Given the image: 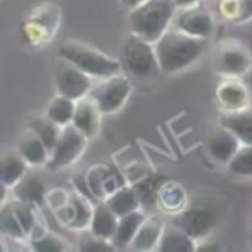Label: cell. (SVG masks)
Wrapping results in <instances>:
<instances>
[{"instance_id": "2", "label": "cell", "mask_w": 252, "mask_h": 252, "mask_svg": "<svg viewBox=\"0 0 252 252\" xmlns=\"http://www.w3.org/2000/svg\"><path fill=\"white\" fill-rule=\"evenodd\" d=\"M178 5L173 0H144L128 11L130 32L140 38L156 43L175 21Z\"/></svg>"}, {"instance_id": "35", "label": "cell", "mask_w": 252, "mask_h": 252, "mask_svg": "<svg viewBox=\"0 0 252 252\" xmlns=\"http://www.w3.org/2000/svg\"><path fill=\"white\" fill-rule=\"evenodd\" d=\"M249 242H251V245H252V228H251V231H249Z\"/></svg>"}, {"instance_id": "8", "label": "cell", "mask_w": 252, "mask_h": 252, "mask_svg": "<svg viewBox=\"0 0 252 252\" xmlns=\"http://www.w3.org/2000/svg\"><path fill=\"white\" fill-rule=\"evenodd\" d=\"M54 80H56L57 94L66 95L76 102L88 97L94 88V83H92L94 78L90 74L61 57H57L56 67H54Z\"/></svg>"}, {"instance_id": "24", "label": "cell", "mask_w": 252, "mask_h": 252, "mask_svg": "<svg viewBox=\"0 0 252 252\" xmlns=\"http://www.w3.org/2000/svg\"><path fill=\"white\" fill-rule=\"evenodd\" d=\"M26 128L32 130L35 135H38L43 140V144H45L50 151L54 149V145H56L57 138H59V135H61V130H63L59 125H56V123L47 118V116H36V118L30 119Z\"/></svg>"}, {"instance_id": "17", "label": "cell", "mask_w": 252, "mask_h": 252, "mask_svg": "<svg viewBox=\"0 0 252 252\" xmlns=\"http://www.w3.org/2000/svg\"><path fill=\"white\" fill-rule=\"evenodd\" d=\"M28 166L30 164L25 161V158L18 151L5 152L2 156V162H0V182H2V187L14 189L16 183H19L25 178Z\"/></svg>"}, {"instance_id": "25", "label": "cell", "mask_w": 252, "mask_h": 252, "mask_svg": "<svg viewBox=\"0 0 252 252\" xmlns=\"http://www.w3.org/2000/svg\"><path fill=\"white\" fill-rule=\"evenodd\" d=\"M0 228H2V233L5 237L16 238V240H23L26 237L25 228H23L19 218L16 216L11 204L4 202V206H2V211H0Z\"/></svg>"}, {"instance_id": "19", "label": "cell", "mask_w": 252, "mask_h": 252, "mask_svg": "<svg viewBox=\"0 0 252 252\" xmlns=\"http://www.w3.org/2000/svg\"><path fill=\"white\" fill-rule=\"evenodd\" d=\"M145 218H147V214L142 209L128 213L125 216H119L118 230H116L114 237H112V244L116 245V249H125L128 245H131V242H133L137 231L140 230Z\"/></svg>"}, {"instance_id": "10", "label": "cell", "mask_w": 252, "mask_h": 252, "mask_svg": "<svg viewBox=\"0 0 252 252\" xmlns=\"http://www.w3.org/2000/svg\"><path fill=\"white\" fill-rule=\"evenodd\" d=\"M171 223L182 228L193 240H204L216 226V213H214L213 207L207 206L189 207V209L176 213L173 216Z\"/></svg>"}, {"instance_id": "21", "label": "cell", "mask_w": 252, "mask_h": 252, "mask_svg": "<svg viewBox=\"0 0 252 252\" xmlns=\"http://www.w3.org/2000/svg\"><path fill=\"white\" fill-rule=\"evenodd\" d=\"M105 202L109 204V207H111L118 216H125V214H128V213L142 209L140 197H138L135 187H119L111 195H107Z\"/></svg>"}, {"instance_id": "4", "label": "cell", "mask_w": 252, "mask_h": 252, "mask_svg": "<svg viewBox=\"0 0 252 252\" xmlns=\"http://www.w3.org/2000/svg\"><path fill=\"white\" fill-rule=\"evenodd\" d=\"M121 63L126 71L135 78L149 80L161 71L156 56L154 43L133 35L126 36L121 45Z\"/></svg>"}, {"instance_id": "34", "label": "cell", "mask_w": 252, "mask_h": 252, "mask_svg": "<svg viewBox=\"0 0 252 252\" xmlns=\"http://www.w3.org/2000/svg\"><path fill=\"white\" fill-rule=\"evenodd\" d=\"M178 7H189V5H193V4H199L202 0H173Z\"/></svg>"}, {"instance_id": "22", "label": "cell", "mask_w": 252, "mask_h": 252, "mask_svg": "<svg viewBox=\"0 0 252 252\" xmlns=\"http://www.w3.org/2000/svg\"><path fill=\"white\" fill-rule=\"evenodd\" d=\"M74 112H76V100L66 97V95L57 94L47 105L45 116L52 119L56 125H59L61 128H64V126L73 123Z\"/></svg>"}, {"instance_id": "6", "label": "cell", "mask_w": 252, "mask_h": 252, "mask_svg": "<svg viewBox=\"0 0 252 252\" xmlns=\"http://www.w3.org/2000/svg\"><path fill=\"white\" fill-rule=\"evenodd\" d=\"M130 80L121 73H116L112 76L102 78L97 85H94L90 92V97L100 109L102 114H114L128 102L131 95Z\"/></svg>"}, {"instance_id": "11", "label": "cell", "mask_w": 252, "mask_h": 252, "mask_svg": "<svg viewBox=\"0 0 252 252\" xmlns=\"http://www.w3.org/2000/svg\"><path fill=\"white\" fill-rule=\"evenodd\" d=\"M214 97L223 112H237L251 107L252 92L240 78H223L218 83Z\"/></svg>"}, {"instance_id": "15", "label": "cell", "mask_w": 252, "mask_h": 252, "mask_svg": "<svg viewBox=\"0 0 252 252\" xmlns=\"http://www.w3.org/2000/svg\"><path fill=\"white\" fill-rule=\"evenodd\" d=\"M18 152L25 158L30 166H47L50 158V149L43 144V140L26 128V133L19 138Z\"/></svg>"}, {"instance_id": "7", "label": "cell", "mask_w": 252, "mask_h": 252, "mask_svg": "<svg viewBox=\"0 0 252 252\" xmlns=\"http://www.w3.org/2000/svg\"><path fill=\"white\" fill-rule=\"evenodd\" d=\"M87 140L88 138L78 130L76 126H64L56 145L50 151V158L45 168L50 171H59V169L74 164L87 149Z\"/></svg>"}, {"instance_id": "3", "label": "cell", "mask_w": 252, "mask_h": 252, "mask_svg": "<svg viewBox=\"0 0 252 252\" xmlns=\"http://www.w3.org/2000/svg\"><path fill=\"white\" fill-rule=\"evenodd\" d=\"M57 57L66 59L78 66L92 78H107L121 71V64L114 57L105 56L104 52L80 42H66L57 49Z\"/></svg>"}, {"instance_id": "23", "label": "cell", "mask_w": 252, "mask_h": 252, "mask_svg": "<svg viewBox=\"0 0 252 252\" xmlns=\"http://www.w3.org/2000/svg\"><path fill=\"white\" fill-rule=\"evenodd\" d=\"M14 195L16 199L35 206V204H42L43 197H45V187L35 175L26 173L25 178L14 185Z\"/></svg>"}, {"instance_id": "36", "label": "cell", "mask_w": 252, "mask_h": 252, "mask_svg": "<svg viewBox=\"0 0 252 252\" xmlns=\"http://www.w3.org/2000/svg\"><path fill=\"white\" fill-rule=\"evenodd\" d=\"M251 216H252V214H251ZM251 221H252V220H251Z\"/></svg>"}, {"instance_id": "5", "label": "cell", "mask_w": 252, "mask_h": 252, "mask_svg": "<svg viewBox=\"0 0 252 252\" xmlns=\"http://www.w3.org/2000/svg\"><path fill=\"white\" fill-rule=\"evenodd\" d=\"M214 69L223 78H242L252 67V54L247 45L237 40L221 42L214 50Z\"/></svg>"}, {"instance_id": "31", "label": "cell", "mask_w": 252, "mask_h": 252, "mask_svg": "<svg viewBox=\"0 0 252 252\" xmlns=\"http://www.w3.org/2000/svg\"><path fill=\"white\" fill-rule=\"evenodd\" d=\"M116 245L112 244V240H105V238L95 237L90 233V237H87L83 242L80 244V251H87V252H109L114 251Z\"/></svg>"}, {"instance_id": "13", "label": "cell", "mask_w": 252, "mask_h": 252, "mask_svg": "<svg viewBox=\"0 0 252 252\" xmlns=\"http://www.w3.org/2000/svg\"><path fill=\"white\" fill-rule=\"evenodd\" d=\"M100 109L97 107L94 98L88 95L76 102V112H74L71 125L76 126L87 138H94L100 130Z\"/></svg>"}, {"instance_id": "29", "label": "cell", "mask_w": 252, "mask_h": 252, "mask_svg": "<svg viewBox=\"0 0 252 252\" xmlns=\"http://www.w3.org/2000/svg\"><path fill=\"white\" fill-rule=\"evenodd\" d=\"M33 251H42V252H59L66 251V242L61 240L59 237L52 233H42V237H36L32 240Z\"/></svg>"}, {"instance_id": "1", "label": "cell", "mask_w": 252, "mask_h": 252, "mask_svg": "<svg viewBox=\"0 0 252 252\" xmlns=\"http://www.w3.org/2000/svg\"><path fill=\"white\" fill-rule=\"evenodd\" d=\"M206 42L207 40L195 38V36L187 35L171 26L154 43L161 73L176 74L180 71H185L202 56Z\"/></svg>"}, {"instance_id": "12", "label": "cell", "mask_w": 252, "mask_h": 252, "mask_svg": "<svg viewBox=\"0 0 252 252\" xmlns=\"http://www.w3.org/2000/svg\"><path fill=\"white\" fill-rule=\"evenodd\" d=\"M240 147L242 144L237 138V135L221 123L207 133L206 151L209 158L218 164H228Z\"/></svg>"}, {"instance_id": "33", "label": "cell", "mask_w": 252, "mask_h": 252, "mask_svg": "<svg viewBox=\"0 0 252 252\" xmlns=\"http://www.w3.org/2000/svg\"><path fill=\"white\" fill-rule=\"evenodd\" d=\"M144 0H121V5L126 9V11H131L133 7H137L138 4H142Z\"/></svg>"}, {"instance_id": "28", "label": "cell", "mask_w": 252, "mask_h": 252, "mask_svg": "<svg viewBox=\"0 0 252 252\" xmlns=\"http://www.w3.org/2000/svg\"><path fill=\"white\" fill-rule=\"evenodd\" d=\"M226 166L237 176H252V145H242Z\"/></svg>"}, {"instance_id": "20", "label": "cell", "mask_w": 252, "mask_h": 252, "mask_svg": "<svg viewBox=\"0 0 252 252\" xmlns=\"http://www.w3.org/2000/svg\"><path fill=\"white\" fill-rule=\"evenodd\" d=\"M162 230H164V223L159 218L147 216L144 223H142L140 230L135 235L133 242H131V249L133 251H152V249H158Z\"/></svg>"}, {"instance_id": "9", "label": "cell", "mask_w": 252, "mask_h": 252, "mask_svg": "<svg viewBox=\"0 0 252 252\" xmlns=\"http://www.w3.org/2000/svg\"><path fill=\"white\" fill-rule=\"evenodd\" d=\"M173 28L195 36V38L207 40L214 33V18L209 9L202 5V2H199L189 7H178Z\"/></svg>"}, {"instance_id": "32", "label": "cell", "mask_w": 252, "mask_h": 252, "mask_svg": "<svg viewBox=\"0 0 252 252\" xmlns=\"http://www.w3.org/2000/svg\"><path fill=\"white\" fill-rule=\"evenodd\" d=\"M199 252H206V251H221V247L216 244V242H202V244L197 247Z\"/></svg>"}, {"instance_id": "14", "label": "cell", "mask_w": 252, "mask_h": 252, "mask_svg": "<svg viewBox=\"0 0 252 252\" xmlns=\"http://www.w3.org/2000/svg\"><path fill=\"white\" fill-rule=\"evenodd\" d=\"M118 223H119L118 214L109 207L107 202H102L94 207L88 228H90V233L95 235V237L112 240L116 230H118Z\"/></svg>"}, {"instance_id": "30", "label": "cell", "mask_w": 252, "mask_h": 252, "mask_svg": "<svg viewBox=\"0 0 252 252\" xmlns=\"http://www.w3.org/2000/svg\"><path fill=\"white\" fill-rule=\"evenodd\" d=\"M11 206H12V209H14L16 216L21 221L26 235H30L33 231V228H35V214H33V211H32V204L16 199V200H12Z\"/></svg>"}, {"instance_id": "16", "label": "cell", "mask_w": 252, "mask_h": 252, "mask_svg": "<svg viewBox=\"0 0 252 252\" xmlns=\"http://www.w3.org/2000/svg\"><path fill=\"white\" fill-rule=\"evenodd\" d=\"M158 251L161 252H192L197 251V240L178 228L175 223H166L159 240Z\"/></svg>"}, {"instance_id": "26", "label": "cell", "mask_w": 252, "mask_h": 252, "mask_svg": "<svg viewBox=\"0 0 252 252\" xmlns=\"http://www.w3.org/2000/svg\"><path fill=\"white\" fill-rule=\"evenodd\" d=\"M158 202H161V206L164 207V209L180 213L183 204H185V193H183V189L176 185V183L164 182V185H162L161 190H159Z\"/></svg>"}, {"instance_id": "27", "label": "cell", "mask_w": 252, "mask_h": 252, "mask_svg": "<svg viewBox=\"0 0 252 252\" xmlns=\"http://www.w3.org/2000/svg\"><path fill=\"white\" fill-rule=\"evenodd\" d=\"M166 180L161 178V176H149V178L142 180L138 185H135V190H137L138 197H140V202L144 207L147 206H154L158 202L159 197V190L164 185Z\"/></svg>"}, {"instance_id": "18", "label": "cell", "mask_w": 252, "mask_h": 252, "mask_svg": "<svg viewBox=\"0 0 252 252\" xmlns=\"http://www.w3.org/2000/svg\"><path fill=\"white\" fill-rule=\"evenodd\" d=\"M220 123L231 130L242 145H252V109L237 112H223L220 116Z\"/></svg>"}]
</instances>
